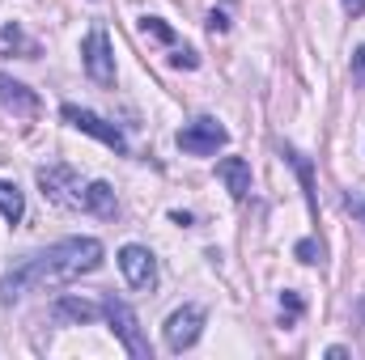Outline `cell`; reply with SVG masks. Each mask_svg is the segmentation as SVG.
<instances>
[{
	"mask_svg": "<svg viewBox=\"0 0 365 360\" xmlns=\"http://www.w3.org/2000/svg\"><path fill=\"white\" fill-rule=\"evenodd\" d=\"M353 68L365 77V47H357V55H353Z\"/></svg>",
	"mask_w": 365,
	"mask_h": 360,
	"instance_id": "obj_20",
	"label": "cell"
},
{
	"mask_svg": "<svg viewBox=\"0 0 365 360\" xmlns=\"http://www.w3.org/2000/svg\"><path fill=\"white\" fill-rule=\"evenodd\" d=\"M289 162L297 166V174H302V186H306V199L314 203V179H310V162H306V157H297V153H289Z\"/></svg>",
	"mask_w": 365,
	"mask_h": 360,
	"instance_id": "obj_14",
	"label": "cell"
},
{
	"mask_svg": "<svg viewBox=\"0 0 365 360\" xmlns=\"http://www.w3.org/2000/svg\"><path fill=\"white\" fill-rule=\"evenodd\" d=\"M349 208H353V212H357V216L365 221V199H349Z\"/></svg>",
	"mask_w": 365,
	"mask_h": 360,
	"instance_id": "obj_21",
	"label": "cell"
},
{
	"mask_svg": "<svg viewBox=\"0 0 365 360\" xmlns=\"http://www.w3.org/2000/svg\"><path fill=\"white\" fill-rule=\"evenodd\" d=\"M208 26H212V30H230V17H225V9H212V13H208Z\"/></svg>",
	"mask_w": 365,
	"mask_h": 360,
	"instance_id": "obj_18",
	"label": "cell"
},
{
	"mask_svg": "<svg viewBox=\"0 0 365 360\" xmlns=\"http://www.w3.org/2000/svg\"><path fill=\"white\" fill-rule=\"evenodd\" d=\"M225 140H230V132H225L217 119H191L179 136H175V144H179L182 153H191V157H208V153H217Z\"/></svg>",
	"mask_w": 365,
	"mask_h": 360,
	"instance_id": "obj_4",
	"label": "cell"
},
{
	"mask_svg": "<svg viewBox=\"0 0 365 360\" xmlns=\"http://www.w3.org/2000/svg\"><path fill=\"white\" fill-rule=\"evenodd\" d=\"M60 115H64V123H68V127H77V132H86V136H93V140H102V144H106V149H115V153H128V140H123V132H119L115 123L98 119L93 110H81V106H64Z\"/></svg>",
	"mask_w": 365,
	"mask_h": 360,
	"instance_id": "obj_5",
	"label": "cell"
},
{
	"mask_svg": "<svg viewBox=\"0 0 365 360\" xmlns=\"http://www.w3.org/2000/svg\"><path fill=\"white\" fill-rule=\"evenodd\" d=\"M0 106L13 110L17 119H34L38 115V97L26 90L21 81H9V77H0Z\"/></svg>",
	"mask_w": 365,
	"mask_h": 360,
	"instance_id": "obj_9",
	"label": "cell"
},
{
	"mask_svg": "<svg viewBox=\"0 0 365 360\" xmlns=\"http://www.w3.org/2000/svg\"><path fill=\"white\" fill-rule=\"evenodd\" d=\"M217 179L225 182V191H230L234 199H247V195H251V166H247L242 157L217 162Z\"/></svg>",
	"mask_w": 365,
	"mask_h": 360,
	"instance_id": "obj_10",
	"label": "cell"
},
{
	"mask_svg": "<svg viewBox=\"0 0 365 360\" xmlns=\"http://www.w3.org/2000/svg\"><path fill=\"white\" fill-rule=\"evenodd\" d=\"M81 60H86V73H90L98 85H110V81H115V55H110V38H106L102 30H90V34H86Z\"/></svg>",
	"mask_w": 365,
	"mask_h": 360,
	"instance_id": "obj_7",
	"label": "cell"
},
{
	"mask_svg": "<svg viewBox=\"0 0 365 360\" xmlns=\"http://www.w3.org/2000/svg\"><path fill=\"white\" fill-rule=\"evenodd\" d=\"M280 305L289 309V318H297V314H302V297H297V292H284V297H280Z\"/></svg>",
	"mask_w": 365,
	"mask_h": 360,
	"instance_id": "obj_17",
	"label": "cell"
},
{
	"mask_svg": "<svg viewBox=\"0 0 365 360\" xmlns=\"http://www.w3.org/2000/svg\"><path fill=\"white\" fill-rule=\"evenodd\" d=\"M56 314L60 318H73V322H90L102 314V301H81V297H64L60 305H56Z\"/></svg>",
	"mask_w": 365,
	"mask_h": 360,
	"instance_id": "obj_11",
	"label": "cell"
},
{
	"mask_svg": "<svg viewBox=\"0 0 365 360\" xmlns=\"http://www.w3.org/2000/svg\"><path fill=\"white\" fill-rule=\"evenodd\" d=\"M98 263H102V242H93V238H64V242H56V246H47V250H38V255H30L17 268L4 271L0 275V301L9 305V301H17L26 292L64 288L77 275L98 271Z\"/></svg>",
	"mask_w": 365,
	"mask_h": 360,
	"instance_id": "obj_1",
	"label": "cell"
},
{
	"mask_svg": "<svg viewBox=\"0 0 365 360\" xmlns=\"http://www.w3.org/2000/svg\"><path fill=\"white\" fill-rule=\"evenodd\" d=\"M140 30H145V34H153V38H162V43H175V30H170L162 17H145V21H140Z\"/></svg>",
	"mask_w": 365,
	"mask_h": 360,
	"instance_id": "obj_13",
	"label": "cell"
},
{
	"mask_svg": "<svg viewBox=\"0 0 365 360\" xmlns=\"http://www.w3.org/2000/svg\"><path fill=\"white\" fill-rule=\"evenodd\" d=\"M340 4H344V13H349V17H361V13H365V0H340Z\"/></svg>",
	"mask_w": 365,
	"mask_h": 360,
	"instance_id": "obj_19",
	"label": "cell"
},
{
	"mask_svg": "<svg viewBox=\"0 0 365 360\" xmlns=\"http://www.w3.org/2000/svg\"><path fill=\"white\" fill-rule=\"evenodd\" d=\"M119 271L132 288H153L158 284V263L145 246H123L119 250Z\"/></svg>",
	"mask_w": 365,
	"mask_h": 360,
	"instance_id": "obj_8",
	"label": "cell"
},
{
	"mask_svg": "<svg viewBox=\"0 0 365 360\" xmlns=\"http://www.w3.org/2000/svg\"><path fill=\"white\" fill-rule=\"evenodd\" d=\"M293 255H297L302 263H319V246H314L310 238H306V242H297V250H293Z\"/></svg>",
	"mask_w": 365,
	"mask_h": 360,
	"instance_id": "obj_15",
	"label": "cell"
},
{
	"mask_svg": "<svg viewBox=\"0 0 365 360\" xmlns=\"http://www.w3.org/2000/svg\"><path fill=\"white\" fill-rule=\"evenodd\" d=\"M38 186H43L47 199H56L64 208H81V212H93V216H115L119 212V199H115V191L106 182H86L68 166L38 170Z\"/></svg>",
	"mask_w": 365,
	"mask_h": 360,
	"instance_id": "obj_2",
	"label": "cell"
},
{
	"mask_svg": "<svg viewBox=\"0 0 365 360\" xmlns=\"http://www.w3.org/2000/svg\"><path fill=\"white\" fill-rule=\"evenodd\" d=\"M102 318H106V322H110V331L123 339L128 356H136V360H149V356H153V348H149V339H145V331H140L136 314H132L123 301H115V297H102Z\"/></svg>",
	"mask_w": 365,
	"mask_h": 360,
	"instance_id": "obj_3",
	"label": "cell"
},
{
	"mask_svg": "<svg viewBox=\"0 0 365 360\" xmlns=\"http://www.w3.org/2000/svg\"><path fill=\"white\" fill-rule=\"evenodd\" d=\"M0 216H4V221H13V225L26 216V195H21L13 182H0Z\"/></svg>",
	"mask_w": 365,
	"mask_h": 360,
	"instance_id": "obj_12",
	"label": "cell"
},
{
	"mask_svg": "<svg viewBox=\"0 0 365 360\" xmlns=\"http://www.w3.org/2000/svg\"><path fill=\"white\" fill-rule=\"evenodd\" d=\"M170 64H175V68H195L200 60H195V51H187V47H182V51H175V60H170Z\"/></svg>",
	"mask_w": 365,
	"mask_h": 360,
	"instance_id": "obj_16",
	"label": "cell"
},
{
	"mask_svg": "<svg viewBox=\"0 0 365 360\" xmlns=\"http://www.w3.org/2000/svg\"><path fill=\"white\" fill-rule=\"evenodd\" d=\"M204 331V309L200 305H182L166 318V348L170 352H187Z\"/></svg>",
	"mask_w": 365,
	"mask_h": 360,
	"instance_id": "obj_6",
	"label": "cell"
}]
</instances>
